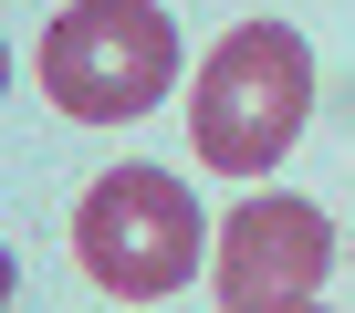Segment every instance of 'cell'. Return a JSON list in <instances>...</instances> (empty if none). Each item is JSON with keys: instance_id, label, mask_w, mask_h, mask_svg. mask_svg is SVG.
<instances>
[{"instance_id": "obj_2", "label": "cell", "mask_w": 355, "mask_h": 313, "mask_svg": "<svg viewBox=\"0 0 355 313\" xmlns=\"http://www.w3.org/2000/svg\"><path fill=\"white\" fill-rule=\"evenodd\" d=\"M73 261L115 303H167L199 282V199L167 168H105L73 209Z\"/></svg>"}, {"instance_id": "obj_7", "label": "cell", "mask_w": 355, "mask_h": 313, "mask_svg": "<svg viewBox=\"0 0 355 313\" xmlns=\"http://www.w3.org/2000/svg\"><path fill=\"white\" fill-rule=\"evenodd\" d=\"M0 94H11V53H0Z\"/></svg>"}, {"instance_id": "obj_5", "label": "cell", "mask_w": 355, "mask_h": 313, "mask_svg": "<svg viewBox=\"0 0 355 313\" xmlns=\"http://www.w3.org/2000/svg\"><path fill=\"white\" fill-rule=\"evenodd\" d=\"M251 313H324V303H251Z\"/></svg>"}, {"instance_id": "obj_4", "label": "cell", "mask_w": 355, "mask_h": 313, "mask_svg": "<svg viewBox=\"0 0 355 313\" xmlns=\"http://www.w3.org/2000/svg\"><path fill=\"white\" fill-rule=\"evenodd\" d=\"M334 271V220L313 199H241L220 209V240H209V292L220 313H251V303H313V282Z\"/></svg>"}, {"instance_id": "obj_3", "label": "cell", "mask_w": 355, "mask_h": 313, "mask_svg": "<svg viewBox=\"0 0 355 313\" xmlns=\"http://www.w3.org/2000/svg\"><path fill=\"white\" fill-rule=\"evenodd\" d=\"M178 84V21L157 0H73L42 32V94L73 125H136Z\"/></svg>"}, {"instance_id": "obj_6", "label": "cell", "mask_w": 355, "mask_h": 313, "mask_svg": "<svg viewBox=\"0 0 355 313\" xmlns=\"http://www.w3.org/2000/svg\"><path fill=\"white\" fill-rule=\"evenodd\" d=\"M0 303H11V240H0Z\"/></svg>"}, {"instance_id": "obj_1", "label": "cell", "mask_w": 355, "mask_h": 313, "mask_svg": "<svg viewBox=\"0 0 355 313\" xmlns=\"http://www.w3.org/2000/svg\"><path fill=\"white\" fill-rule=\"evenodd\" d=\"M303 115H313V42H303L293 21H241V32H220V53L199 63V94H189L199 168H220V178L282 168V146L303 136Z\"/></svg>"}]
</instances>
